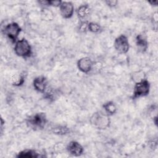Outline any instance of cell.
Here are the masks:
<instances>
[{
    "label": "cell",
    "instance_id": "cell-1",
    "mask_svg": "<svg viewBox=\"0 0 158 158\" xmlns=\"http://www.w3.org/2000/svg\"><path fill=\"white\" fill-rule=\"evenodd\" d=\"M89 122L92 127L98 130H106L110 124V116L104 112L96 111L90 117Z\"/></svg>",
    "mask_w": 158,
    "mask_h": 158
},
{
    "label": "cell",
    "instance_id": "cell-2",
    "mask_svg": "<svg viewBox=\"0 0 158 158\" xmlns=\"http://www.w3.org/2000/svg\"><path fill=\"white\" fill-rule=\"evenodd\" d=\"M48 122L46 115L44 112H37L29 116L26 120L27 125L35 131L42 130Z\"/></svg>",
    "mask_w": 158,
    "mask_h": 158
},
{
    "label": "cell",
    "instance_id": "cell-3",
    "mask_svg": "<svg viewBox=\"0 0 158 158\" xmlns=\"http://www.w3.org/2000/svg\"><path fill=\"white\" fill-rule=\"evenodd\" d=\"M14 51L17 56L22 58L30 57L32 54L31 46L28 41L25 38L18 40L15 43Z\"/></svg>",
    "mask_w": 158,
    "mask_h": 158
},
{
    "label": "cell",
    "instance_id": "cell-4",
    "mask_svg": "<svg viewBox=\"0 0 158 158\" xmlns=\"http://www.w3.org/2000/svg\"><path fill=\"white\" fill-rule=\"evenodd\" d=\"M22 31L20 25L16 22L9 23L4 26L2 30V33L8 38L12 43H15L17 40L19 36Z\"/></svg>",
    "mask_w": 158,
    "mask_h": 158
},
{
    "label": "cell",
    "instance_id": "cell-5",
    "mask_svg": "<svg viewBox=\"0 0 158 158\" xmlns=\"http://www.w3.org/2000/svg\"><path fill=\"white\" fill-rule=\"evenodd\" d=\"M150 88L151 84L146 78L138 82L135 83L132 98L136 99L147 96L149 93Z\"/></svg>",
    "mask_w": 158,
    "mask_h": 158
},
{
    "label": "cell",
    "instance_id": "cell-6",
    "mask_svg": "<svg viewBox=\"0 0 158 158\" xmlns=\"http://www.w3.org/2000/svg\"><path fill=\"white\" fill-rule=\"evenodd\" d=\"M114 47L118 53L127 54L130 49V43L127 36L125 35H120L117 36L114 40Z\"/></svg>",
    "mask_w": 158,
    "mask_h": 158
},
{
    "label": "cell",
    "instance_id": "cell-7",
    "mask_svg": "<svg viewBox=\"0 0 158 158\" xmlns=\"http://www.w3.org/2000/svg\"><path fill=\"white\" fill-rule=\"evenodd\" d=\"M93 65L94 62L89 57H81L78 59L77 62L78 69L84 73H88L90 72L93 68Z\"/></svg>",
    "mask_w": 158,
    "mask_h": 158
},
{
    "label": "cell",
    "instance_id": "cell-8",
    "mask_svg": "<svg viewBox=\"0 0 158 158\" xmlns=\"http://www.w3.org/2000/svg\"><path fill=\"white\" fill-rule=\"evenodd\" d=\"M59 12L64 19H70L74 14V6L70 1H62L59 6Z\"/></svg>",
    "mask_w": 158,
    "mask_h": 158
},
{
    "label": "cell",
    "instance_id": "cell-9",
    "mask_svg": "<svg viewBox=\"0 0 158 158\" xmlns=\"http://www.w3.org/2000/svg\"><path fill=\"white\" fill-rule=\"evenodd\" d=\"M48 84V79L43 75L38 76L33 80V86L35 90L41 93H44L47 89Z\"/></svg>",
    "mask_w": 158,
    "mask_h": 158
},
{
    "label": "cell",
    "instance_id": "cell-10",
    "mask_svg": "<svg viewBox=\"0 0 158 158\" xmlns=\"http://www.w3.org/2000/svg\"><path fill=\"white\" fill-rule=\"evenodd\" d=\"M66 149L69 154L71 155L78 157L83 154L84 151V148L82 145L77 141H71L67 145Z\"/></svg>",
    "mask_w": 158,
    "mask_h": 158
},
{
    "label": "cell",
    "instance_id": "cell-11",
    "mask_svg": "<svg viewBox=\"0 0 158 158\" xmlns=\"http://www.w3.org/2000/svg\"><path fill=\"white\" fill-rule=\"evenodd\" d=\"M41 153H39L35 149H25L17 153L16 157L18 158H38L44 157Z\"/></svg>",
    "mask_w": 158,
    "mask_h": 158
},
{
    "label": "cell",
    "instance_id": "cell-12",
    "mask_svg": "<svg viewBox=\"0 0 158 158\" xmlns=\"http://www.w3.org/2000/svg\"><path fill=\"white\" fill-rule=\"evenodd\" d=\"M136 46L139 52H144L148 48V41L146 38L141 34H139L136 36Z\"/></svg>",
    "mask_w": 158,
    "mask_h": 158
},
{
    "label": "cell",
    "instance_id": "cell-13",
    "mask_svg": "<svg viewBox=\"0 0 158 158\" xmlns=\"http://www.w3.org/2000/svg\"><path fill=\"white\" fill-rule=\"evenodd\" d=\"M76 12L78 17L81 20H84L91 13V8L88 4H82L77 8Z\"/></svg>",
    "mask_w": 158,
    "mask_h": 158
},
{
    "label": "cell",
    "instance_id": "cell-14",
    "mask_svg": "<svg viewBox=\"0 0 158 158\" xmlns=\"http://www.w3.org/2000/svg\"><path fill=\"white\" fill-rule=\"evenodd\" d=\"M102 108L104 110V112L106 113L107 115H109V116L115 114L117 112V108L115 102L111 101H107L104 104H103Z\"/></svg>",
    "mask_w": 158,
    "mask_h": 158
},
{
    "label": "cell",
    "instance_id": "cell-15",
    "mask_svg": "<svg viewBox=\"0 0 158 158\" xmlns=\"http://www.w3.org/2000/svg\"><path fill=\"white\" fill-rule=\"evenodd\" d=\"M52 132L57 135H65L70 132V129L66 126L57 125L52 128Z\"/></svg>",
    "mask_w": 158,
    "mask_h": 158
},
{
    "label": "cell",
    "instance_id": "cell-16",
    "mask_svg": "<svg viewBox=\"0 0 158 158\" xmlns=\"http://www.w3.org/2000/svg\"><path fill=\"white\" fill-rule=\"evenodd\" d=\"M12 85L15 86H19L23 84L25 81V76L21 73L14 75L10 79Z\"/></svg>",
    "mask_w": 158,
    "mask_h": 158
},
{
    "label": "cell",
    "instance_id": "cell-17",
    "mask_svg": "<svg viewBox=\"0 0 158 158\" xmlns=\"http://www.w3.org/2000/svg\"><path fill=\"white\" fill-rule=\"evenodd\" d=\"M102 28L101 25L94 22H89L88 23V31L93 33H99L102 31Z\"/></svg>",
    "mask_w": 158,
    "mask_h": 158
},
{
    "label": "cell",
    "instance_id": "cell-18",
    "mask_svg": "<svg viewBox=\"0 0 158 158\" xmlns=\"http://www.w3.org/2000/svg\"><path fill=\"white\" fill-rule=\"evenodd\" d=\"M145 78L146 75L143 71H137L132 75V80L135 83L141 81Z\"/></svg>",
    "mask_w": 158,
    "mask_h": 158
},
{
    "label": "cell",
    "instance_id": "cell-19",
    "mask_svg": "<svg viewBox=\"0 0 158 158\" xmlns=\"http://www.w3.org/2000/svg\"><path fill=\"white\" fill-rule=\"evenodd\" d=\"M88 23L87 20H80L78 25V30L80 32L83 33H86L88 31Z\"/></svg>",
    "mask_w": 158,
    "mask_h": 158
},
{
    "label": "cell",
    "instance_id": "cell-20",
    "mask_svg": "<svg viewBox=\"0 0 158 158\" xmlns=\"http://www.w3.org/2000/svg\"><path fill=\"white\" fill-rule=\"evenodd\" d=\"M61 1H56V0H48V6H52L55 7H59L61 4Z\"/></svg>",
    "mask_w": 158,
    "mask_h": 158
},
{
    "label": "cell",
    "instance_id": "cell-21",
    "mask_svg": "<svg viewBox=\"0 0 158 158\" xmlns=\"http://www.w3.org/2000/svg\"><path fill=\"white\" fill-rule=\"evenodd\" d=\"M106 5L110 7H114L117 6L118 1L116 0H106L105 1Z\"/></svg>",
    "mask_w": 158,
    "mask_h": 158
},
{
    "label": "cell",
    "instance_id": "cell-22",
    "mask_svg": "<svg viewBox=\"0 0 158 158\" xmlns=\"http://www.w3.org/2000/svg\"><path fill=\"white\" fill-rule=\"evenodd\" d=\"M153 20L157 22V13L155 12V14L153 15Z\"/></svg>",
    "mask_w": 158,
    "mask_h": 158
},
{
    "label": "cell",
    "instance_id": "cell-23",
    "mask_svg": "<svg viewBox=\"0 0 158 158\" xmlns=\"http://www.w3.org/2000/svg\"><path fill=\"white\" fill-rule=\"evenodd\" d=\"M149 3L151 4L152 6H157V1H149Z\"/></svg>",
    "mask_w": 158,
    "mask_h": 158
},
{
    "label": "cell",
    "instance_id": "cell-24",
    "mask_svg": "<svg viewBox=\"0 0 158 158\" xmlns=\"http://www.w3.org/2000/svg\"><path fill=\"white\" fill-rule=\"evenodd\" d=\"M153 121H154L155 125H157V115H156L154 117H153Z\"/></svg>",
    "mask_w": 158,
    "mask_h": 158
}]
</instances>
